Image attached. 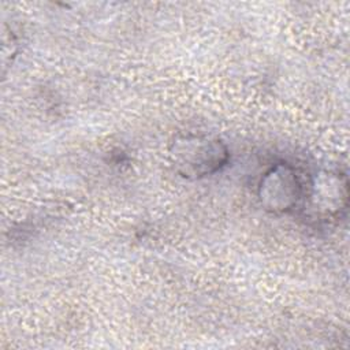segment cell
<instances>
[{"label": "cell", "instance_id": "3957f363", "mask_svg": "<svg viewBox=\"0 0 350 350\" xmlns=\"http://www.w3.org/2000/svg\"><path fill=\"white\" fill-rule=\"evenodd\" d=\"M305 183L297 168L286 161L275 163L260 178L257 198L261 208L272 215H283L301 205Z\"/></svg>", "mask_w": 350, "mask_h": 350}, {"label": "cell", "instance_id": "6da1fadb", "mask_svg": "<svg viewBox=\"0 0 350 350\" xmlns=\"http://www.w3.org/2000/svg\"><path fill=\"white\" fill-rule=\"evenodd\" d=\"M168 159L185 179H202L221 171L230 160L228 146L211 134H182L168 148Z\"/></svg>", "mask_w": 350, "mask_h": 350}, {"label": "cell", "instance_id": "7a4b0ae2", "mask_svg": "<svg viewBox=\"0 0 350 350\" xmlns=\"http://www.w3.org/2000/svg\"><path fill=\"white\" fill-rule=\"evenodd\" d=\"M349 204V180L346 174L336 170H320L305 185L301 201L306 217L327 223L340 217Z\"/></svg>", "mask_w": 350, "mask_h": 350}]
</instances>
